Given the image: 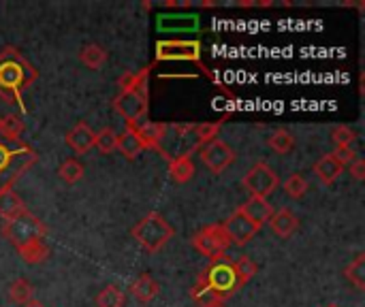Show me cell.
<instances>
[{
	"instance_id": "cell-1",
	"label": "cell",
	"mask_w": 365,
	"mask_h": 307,
	"mask_svg": "<svg viewBox=\"0 0 365 307\" xmlns=\"http://www.w3.org/2000/svg\"><path fill=\"white\" fill-rule=\"evenodd\" d=\"M36 81V68L24 58V53L6 45L0 49V98L6 103H19L21 92Z\"/></svg>"
},
{
	"instance_id": "cell-2",
	"label": "cell",
	"mask_w": 365,
	"mask_h": 307,
	"mask_svg": "<svg viewBox=\"0 0 365 307\" xmlns=\"http://www.w3.org/2000/svg\"><path fill=\"white\" fill-rule=\"evenodd\" d=\"M36 158L38 154L24 139L9 135L0 124V192L11 188Z\"/></svg>"
},
{
	"instance_id": "cell-3",
	"label": "cell",
	"mask_w": 365,
	"mask_h": 307,
	"mask_svg": "<svg viewBox=\"0 0 365 307\" xmlns=\"http://www.w3.org/2000/svg\"><path fill=\"white\" fill-rule=\"evenodd\" d=\"M148 75L150 68H141L139 73H126L120 79V94L113 98V109L126 120L128 126L145 120L148 115Z\"/></svg>"
},
{
	"instance_id": "cell-4",
	"label": "cell",
	"mask_w": 365,
	"mask_h": 307,
	"mask_svg": "<svg viewBox=\"0 0 365 307\" xmlns=\"http://www.w3.org/2000/svg\"><path fill=\"white\" fill-rule=\"evenodd\" d=\"M130 233L137 239V244L150 254L163 250L169 244V239L173 237V229L169 227V222L158 212H150L148 216H143L133 227Z\"/></svg>"
},
{
	"instance_id": "cell-5",
	"label": "cell",
	"mask_w": 365,
	"mask_h": 307,
	"mask_svg": "<svg viewBox=\"0 0 365 307\" xmlns=\"http://www.w3.org/2000/svg\"><path fill=\"white\" fill-rule=\"evenodd\" d=\"M167 160L173 158H190L197 150H201L197 137H195V126L188 124H165L163 139L156 147Z\"/></svg>"
},
{
	"instance_id": "cell-6",
	"label": "cell",
	"mask_w": 365,
	"mask_h": 307,
	"mask_svg": "<svg viewBox=\"0 0 365 307\" xmlns=\"http://www.w3.org/2000/svg\"><path fill=\"white\" fill-rule=\"evenodd\" d=\"M47 233V227L30 212L13 218V220H6L2 224V235L19 250L28 244H34V241H43Z\"/></svg>"
},
{
	"instance_id": "cell-7",
	"label": "cell",
	"mask_w": 365,
	"mask_h": 307,
	"mask_svg": "<svg viewBox=\"0 0 365 307\" xmlns=\"http://www.w3.org/2000/svg\"><path fill=\"white\" fill-rule=\"evenodd\" d=\"M201 278L207 282V286L220 297V299H227L231 295H235L240 288H242V282L237 278V271H235V265L233 261H229L227 256L218 259V261H212V265L201 274Z\"/></svg>"
},
{
	"instance_id": "cell-8",
	"label": "cell",
	"mask_w": 365,
	"mask_h": 307,
	"mask_svg": "<svg viewBox=\"0 0 365 307\" xmlns=\"http://www.w3.org/2000/svg\"><path fill=\"white\" fill-rule=\"evenodd\" d=\"M190 244L197 252H201L203 256H207L210 261H218L225 256V252L229 250L231 246V239L229 235L225 233L222 224H210V227H203L199 233H195L190 237Z\"/></svg>"
},
{
	"instance_id": "cell-9",
	"label": "cell",
	"mask_w": 365,
	"mask_h": 307,
	"mask_svg": "<svg viewBox=\"0 0 365 307\" xmlns=\"http://www.w3.org/2000/svg\"><path fill=\"white\" fill-rule=\"evenodd\" d=\"M242 184H244V188H246L252 197L267 199L269 194H274V190L278 188L280 179H278L276 171H274L267 162H257V165H252V169L244 175Z\"/></svg>"
},
{
	"instance_id": "cell-10",
	"label": "cell",
	"mask_w": 365,
	"mask_h": 307,
	"mask_svg": "<svg viewBox=\"0 0 365 307\" xmlns=\"http://www.w3.org/2000/svg\"><path fill=\"white\" fill-rule=\"evenodd\" d=\"M199 152H201L203 165H205L212 173H216V175L222 173V171H227V169L235 162V158H237L235 150H233L229 143L220 141V139H214V141L205 143Z\"/></svg>"
},
{
	"instance_id": "cell-11",
	"label": "cell",
	"mask_w": 365,
	"mask_h": 307,
	"mask_svg": "<svg viewBox=\"0 0 365 307\" xmlns=\"http://www.w3.org/2000/svg\"><path fill=\"white\" fill-rule=\"evenodd\" d=\"M201 45L195 41H163L156 45L158 60H199Z\"/></svg>"
},
{
	"instance_id": "cell-12",
	"label": "cell",
	"mask_w": 365,
	"mask_h": 307,
	"mask_svg": "<svg viewBox=\"0 0 365 307\" xmlns=\"http://www.w3.org/2000/svg\"><path fill=\"white\" fill-rule=\"evenodd\" d=\"M222 229L229 235L231 244H235V246H246L259 233V229L240 209H235L233 216L227 222H222Z\"/></svg>"
},
{
	"instance_id": "cell-13",
	"label": "cell",
	"mask_w": 365,
	"mask_h": 307,
	"mask_svg": "<svg viewBox=\"0 0 365 307\" xmlns=\"http://www.w3.org/2000/svg\"><path fill=\"white\" fill-rule=\"evenodd\" d=\"M94 137H96V132L86 122H79L66 132V145L75 154H88L94 147Z\"/></svg>"
},
{
	"instance_id": "cell-14",
	"label": "cell",
	"mask_w": 365,
	"mask_h": 307,
	"mask_svg": "<svg viewBox=\"0 0 365 307\" xmlns=\"http://www.w3.org/2000/svg\"><path fill=\"white\" fill-rule=\"evenodd\" d=\"M240 212H242L257 229H261L265 222H269V218H272V214H274V207H272V203H269L267 199L250 197V199L240 207Z\"/></svg>"
},
{
	"instance_id": "cell-15",
	"label": "cell",
	"mask_w": 365,
	"mask_h": 307,
	"mask_svg": "<svg viewBox=\"0 0 365 307\" xmlns=\"http://www.w3.org/2000/svg\"><path fill=\"white\" fill-rule=\"evenodd\" d=\"M269 229L276 237L280 239H289L297 229H299V218L291 212V209H280V212H274L272 218H269Z\"/></svg>"
},
{
	"instance_id": "cell-16",
	"label": "cell",
	"mask_w": 365,
	"mask_h": 307,
	"mask_svg": "<svg viewBox=\"0 0 365 307\" xmlns=\"http://www.w3.org/2000/svg\"><path fill=\"white\" fill-rule=\"evenodd\" d=\"M128 128H133V130L141 137L145 150H148V147L156 150L158 143H160V139H163V132H165V124L150 122V120H141V122H137V124H133V126H128Z\"/></svg>"
},
{
	"instance_id": "cell-17",
	"label": "cell",
	"mask_w": 365,
	"mask_h": 307,
	"mask_svg": "<svg viewBox=\"0 0 365 307\" xmlns=\"http://www.w3.org/2000/svg\"><path fill=\"white\" fill-rule=\"evenodd\" d=\"M128 291L133 293V297H135L139 303H150V301L158 295L160 284H158L150 274H141V276L130 284Z\"/></svg>"
},
{
	"instance_id": "cell-18",
	"label": "cell",
	"mask_w": 365,
	"mask_h": 307,
	"mask_svg": "<svg viewBox=\"0 0 365 307\" xmlns=\"http://www.w3.org/2000/svg\"><path fill=\"white\" fill-rule=\"evenodd\" d=\"M143 150H145V145H143L141 137H139L133 128L126 126V130H124L122 135H118V152H120L126 160H135Z\"/></svg>"
},
{
	"instance_id": "cell-19",
	"label": "cell",
	"mask_w": 365,
	"mask_h": 307,
	"mask_svg": "<svg viewBox=\"0 0 365 307\" xmlns=\"http://www.w3.org/2000/svg\"><path fill=\"white\" fill-rule=\"evenodd\" d=\"M342 171H344V167L331 156V154H325L321 160H317V165H314V173H317V177L325 184V186H331L334 182H338V177L342 175Z\"/></svg>"
},
{
	"instance_id": "cell-20",
	"label": "cell",
	"mask_w": 365,
	"mask_h": 307,
	"mask_svg": "<svg viewBox=\"0 0 365 307\" xmlns=\"http://www.w3.org/2000/svg\"><path fill=\"white\" fill-rule=\"evenodd\" d=\"M26 212H28V209H26L24 201L13 192V188H6V190L0 192V218L13 220V218L26 214Z\"/></svg>"
},
{
	"instance_id": "cell-21",
	"label": "cell",
	"mask_w": 365,
	"mask_h": 307,
	"mask_svg": "<svg viewBox=\"0 0 365 307\" xmlns=\"http://www.w3.org/2000/svg\"><path fill=\"white\" fill-rule=\"evenodd\" d=\"M79 60H81L83 66H88V68H92V71H98V68L107 62V51H105V47H101V45H96V43H90V45L81 47Z\"/></svg>"
},
{
	"instance_id": "cell-22",
	"label": "cell",
	"mask_w": 365,
	"mask_h": 307,
	"mask_svg": "<svg viewBox=\"0 0 365 307\" xmlns=\"http://www.w3.org/2000/svg\"><path fill=\"white\" fill-rule=\"evenodd\" d=\"M9 297H11L13 303L24 307L26 303H30V301L34 299V288H32V284H30L28 280L17 278V280L11 282V286H9Z\"/></svg>"
},
{
	"instance_id": "cell-23",
	"label": "cell",
	"mask_w": 365,
	"mask_h": 307,
	"mask_svg": "<svg viewBox=\"0 0 365 307\" xmlns=\"http://www.w3.org/2000/svg\"><path fill=\"white\" fill-rule=\"evenodd\" d=\"M169 173H171V177H173V182H178V184H186V182H190V177L195 175V165H192V160L190 158H173V160H169Z\"/></svg>"
},
{
	"instance_id": "cell-24",
	"label": "cell",
	"mask_w": 365,
	"mask_h": 307,
	"mask_svg": "<svg viewBox=\"0 0 365 307\" xmlns=\"http://www.w3.org/2000/svg\"><path fill=\"white\" fill-rule=\"evenodd\" d=\"M17 252H19L21 261H24V263H28V265H38V263H43V261L49 256V248H47V244H45V241L28 244V246L19 248Z\"/></svg>"
},
{
	"instance_id": "cell-25",
	"label": "cell",
	"mask_w": 365,
	"mask_h": 307,
	"mask_svg": "<svg viewBox=\"0 0 365 307\" xmlns=\"http://www.w3.org/2000/svg\"><path fill=\"white\" fill-rule=\"evenodd\" d=\"M190 297H192V301H195L199 307H207V306H212V303H216V301H225V299H220V297H218V295L207 286V282H205L201 276H199L197 284L192 286Z\"/></svg>"
},
{
	"instance_id": "cell-26",
	"label": "cell",
	"mask_w": 365,
	"mask_h": 307,
	"mask_svg": "<svg viewBox=\"0 0 365 307\" xmlns=\"http://www.w3.org/2000/svg\"><path fill=\"white\" fill-rule=\"evenodd\" d=\"M58 177L64 182V184H77L83 179V165L77 160V158H68L60 165L58 169Z\"/></svg>"
},
{
	"instance_id": "cell-27",
	"label": "cell",
	"mask_w": 365,
	"mask_h": 307,
	"mask_svg": "<svg viewBox=\"0 0 365 307\" xmlns=\"http://www.w3.org/2000/svg\"><path fill=\"white\" fill-rule=\"evenodd\" d=\"M346 280L357 288V291H365V254H359L346 269H344Z\"/></svg>"
},
{
	"instance_id": "cell-28",
	"label": "cell",
	"mask_w": 365,
	"mask_h": 307,
	"mask_svg": "<svg viewBox=\"0 0 365 307\" xmlns=\"http://www.w3.org/2000/svg\"><path fill=\"white\" fill-rule=\"evenodd\" d=\"M126 297L118 286H105L98 295H96V307H124Z\"/></svg>"
},
{
	"instance_id": "cell-29",
	"label": "cell",
	"mask_w": 365,
	"mask_h": 307,
	"mask_svg": "<svg viewBox=\"0 0 365 307\" xmlns=\"http://www.w3.org/2000/svg\"><path fill=\"white\" fill-rule=\"evenodd\" d=\"M267 145L274 150V152H278V154H289L291 150H293V145H295V141H293V137H291V132L289 130H284V128H278V130H274L272 132V137L267 139Z\"/></svg>"
},
{
	"instance_id": "cell-30",
	"label": "cell",
	"mask_w": 365,
	"mask_h": 307,
	"mask_svg": "<svg viewBox=\"0 0 365 307\" xmlns=\"http://www.w3.org/2000/svg\"><path fill=\"white\" fill-rule=\"evenodd\" d=\"M94 147H98L101 154H113L118 150V135L111 128H101L94 137Z\"/></svg>"
},
{
	"instance_id": "cell-31",
	"label": "cell",
	"mask_w": 365,
	"mask_h": 307,
	"mask_svg": "<svg viewBox=\"0 0 365 307\" xmlns=\"http://www.w3.org/2000/svg\"><path fill=\"white\" fill-rule=\"evenodd\" d=\"M233 265H235V271H237V278H240L242 286L248 284V282L257 276V271H259L257 263H255L250 256H240V259L233 261Z\"/></svg>"
},
{
	"instance_id": "cell-32",
	"label": "cell",
	"mask_w": 365,
	"mask_h": 307,
	"mask_svg": "<svg viewBox=\"0 0 365 307\" xmlns=\"http://www.w3.org/2000/svg\"><path fill=\"white\" fill-rule=\"evenodd\" d=\"M308 179L302 175V173H293L287 182H284V192L291 197V199H302L306 192H308Z\"/></svg>"
},
{
	"instance_id": "cell-33",
	"label": "cell",
	"mask_w": 365,
	"mask_h": 307,
	"mask_svg": "<svg viewBox=\"0 0 365 307\" xmlns=\"http://www.w3.org/2000/svg\"><path fill=\"white\" fill-rule=\"evenodd\" d=\"M218 130H220V122H210V124H197L195 126V137H197V141H199V145L203 147L205 143H210V141H214L216 137H218Z\"/></svg>"
},
{
	"instance_id": "cell-34",
	"label": "cell",
	"mask_w": 365,
	"mask_h": 307,
	"mask_svg": "<svg viewBox=\"0 0 365 307\" xmlns=\"http://www.w3.org/2000/svg\"><path fill=\"white\" fill-rule=\"evenodd\" d=\"M331 139L338 147H353V143L357 141V132L351 126H336Z\"/></svg>"
},
{
	"instance_id": "cell-35",
	"label": "cell",
	"mask_w": 365,
	"mask_h": 307,
	"mask_svg": "<svg viewBox=\"0 0 365 307\" xmlns=\"http://www.w3.org/2000/svg\"><path fill=\"white\" fill-rule=\"evenodd\" d=\"M331 156H334L342 167H349L353 160H357V158H359V154H357L353 147H336V152H334Z\"/></svg>"
},
{
	"instance_id": "cell-36",
	"label": "cell",
	"mask_w": 365,
	"mask_h": 307,
	"mask_svg": "<svg viewBox=\"0 0 365 307\" xmlns=\"http://www.w3.org/2000/svg\"><path fill=\"white\" fill-rule=\"evenodd\" d=\"M349 171H351V175L357 179V182H361L365 177V160L364 158H357V160H353L351 165H349Z\"/></svg>"
},
{
	"instance_id": "cell-37",
	"label": "cell",
	"mask_w": 365,
	"mask_h": 307,
	"mask_svg": "<svg viewBox=\"0 0 365 307\" xmlns=\"http://www.w3.org/2000/svg\"><path fill=\"white\" fill-rule=\"evenodd\" d=\"M24 307H45V306H41V301H34V299H32L30 303H26Z\"/></svg>"
},
{
	"instance_id": "cell-38",
	"label": "cell",
	"mask_w": 365,
	"mask_h": 307,
	"mask_svg": "<svg viewBox=\"0 0 365 307\" xmlns=\"http://www.w3.org/2000/svg\"><path fill=\"white\" fill-rule=\"evenodd\" d=\"M207 307H227V303H225V301H216V303H212V306Z\"/></svg>"
},
{
	"instance_id": "cell-39",
	"label": "cell",
	"mask_w": 365,
	"mask_h": 307,
	"mask_svg": "<svg viewBox=\"0 0 365 307\" xmlns=\"http://www.w3.org/2000/svg\"><path fill=\"white\" fill-rule=\"evenodd\" d=\"M325 307H340V306H336V303H329V306H325Z\"/></svg>"
}]
</instances>
